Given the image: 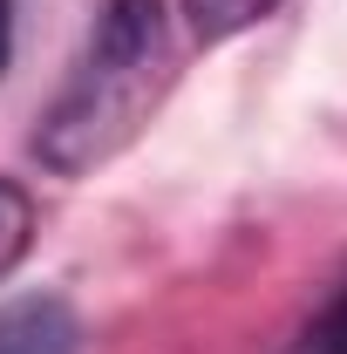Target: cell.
I'll return each mask as SVG.
<instances>
[{
	"mask_svg": "<svg viewBox=\"0 0 347 354\" xmlns=\"http://www.w3.org/2000/svg\"><path fill=\"white\" fill-rule=\"evenodd\" d=\"M177 82L164 0H102L82 55L35 123V157L55 177H88L123 157Z\"/></svg>",
	"mask_w": 347,
	"mask_h": 354,
	"instance_id": "obj_1",
	"label": "cell"
},
{
	"mask_svg": "<svg viewBox=\"0 0 347 354\" xmlns=\"http://www.w3.org/2000/svg\"><path fill=\"white\" fill-rule=\"evenodd\" d=\"M82 320L62 293H28L0 307V354H75Z\"/></svg>",
	"mask_w": 347,
	"mask_h": 354,
	"instance_id": "obj_2",
	"label": "cell"
},
{
	"mask_svg": "<svg viewBox=\"0 0 347 354\" xmlns=\"http://www.w3.org/2000/svg\"><path fill=\"white\" fill-rule=\"evenodd\" d=\"M272 7L279 0H184V21H191V35L205 48H218L232 35H245V28H259Z\"/></svg>",
	"mask_w": 347,
	"mask_h": 354,
	"instance_id": "obj_3",
	"label": "cell"
},
{
	"mask_svg": "<svg viewBox=\"0 0 347 354\" xmlns=\"http://www.w3.org/2000/svg\"><path fill=\"white\" fill-rule=\"evenodd\" d=\"M28 245H35V198L14 177H0V279L28 259Z\"/></svg>",
	"mask_w": 347,
	"mask_h": 354,
	"instance_id": "obj_4",
	"label": "cell"
},
{
	"mask_svg": "<svg viewBox=\"0 0 347 354\" xmlns=\"http://www.w3.org/2000/svg\"><path fill=\"white\" fill-rule=\"evenodd\" d=\"M293 354H347V279L327 293V307H320V313L300 327Z\"/></svg>",
	"mask_w": 347,
	"mask_h": 354,
	"instance_id": "obj_5",
	"label": "cell"
},
{
	"mask_svg": "<svg viewBox=\"0 0 347 354\" xmlns=\"http://www.w3.org/2000/svg\"><path fill=\"white\" fill-rule=\"evenodd\" d=\"M14 62V0H0V75Z\"/></svg>",
	"mask_w": 347,
	"mask_h": 354,
	"instance_id": "obj_6",
	"label": "cell"
}]
</instances>
